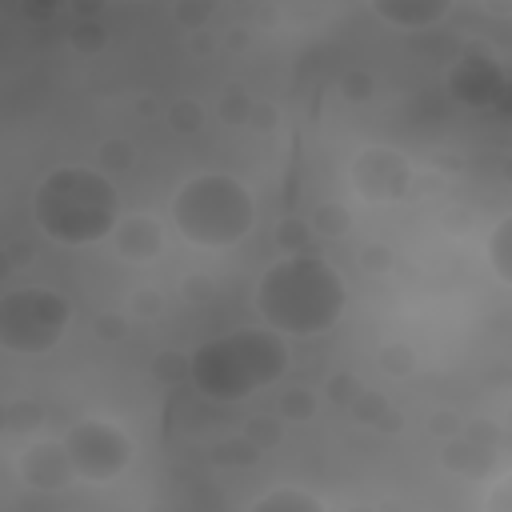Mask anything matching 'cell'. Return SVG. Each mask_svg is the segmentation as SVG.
I'll use <instances>...</instances> for the list:
<instances>
[{"mask_svg": "<svg viewBox=\"0 0 512 512\" xmlns=\"http://www.w3.org/2000/svg\"><path fill=\"white\" fill-rule=\"evenodd\" d=\"M32 224L64 248L100 244L120 224V192L100 168L60 164L32 188Z\"/></svg>", "mask_w": 512, "mask_h": 512, "instance_id": "cell-3", "label": "cell"}, {"mask_svg": "<svg viewBox=\"0 0 512 512\" xmlns=\"http://www.w3.org/2000/svg\"><path fill=\"white\" fill-rule=\"evenodd\" d=\"M64 452L68 464L76 472V480H92V484H108L120 472H128L132 456H136V440L108 416H84L64 432Z\"/></svg>", "mask_w": 512, "mask_h": 512, "instance_id": "cell-6", "label": "cell"}, {"mask_svg": "<svg viewBox=\"0 0 512 512\" xmlns=\"http://www.w3.org/2000/svg\"><path fill=\"white\" fill-rule=\"evenodd\" d=\"M248 512H328V504L320 496H312L308 488L280 484V488H268L264 496H256V504Z\"/></svg>", "mask_w": 512, "mask_h": 512, "instance_id": "cell-12", "label": "cell"}, {"mask_svg": "<svg viewBox=\"0 0 512 512\" xmlns=\"http://www.w3.org/2000/svg\"><path fill=\"white\" fill-rule=\"evenodd\" d=\"M172 124H176L180 132H192V128L200 124V108H196V104H188V100H180V104L172 108Z\"/></svg>", "mask_w": 512, "mask_h": 512, "instance_id": "cell-19", "label": "cell"}, {"mask_svg": "<svg viewBox=\"0 0 512 512\" xmlns=\"http://www.w3.org/2000/svg\"><path fill=\"white\" fill-rule=\"evenodd\" d=\"M372 12L396 28H428L452 12L448 0H372Z\"/></svg>", "mask_w": 512, "mask_h": 512, "instance_id": "cell-11", "label": "cell"}, {"mask_svg": "<svg viewBox=\"0 0 512 512\" xmlns=\"http://www.w3.org/2000/svg\"><path fill=\"white\" fill-rule=\"evenodd\" d=\"M312 232H316V236H328V240L344 236V232H348V212H344L340 204H320L316 216H312Z\"/></svg>", "mask_w": 512, "mask_h": 512, "instance_id": "cell-14", "label": "cell"}, {"mask_svg": "<svg viewBox=\"0 0 512 512\" xmlns=\"http://www.w3.org/2000/svg\"><path fill=\"white\" fill-rule=\"evenodd\" d=\"M288 372V340L272 328H232L200 340L188 360V384L212 404H240Z\"/></svg>", "mask_w": 512, "mask_h": 512, "instance_id": "cell-2", "label": "cell"}, {"mask_svg": "<svg viewBox=\"0 0 512 512\" xmlns=\"http://www.w3.org/2000/svg\"><path fill=\"white\" fill-rule=\"evenodd\" d=\"M504 88H508V80H504L500 60H492V56H484L476 48L464 52L456 60V68L448 72V92L460 104H468V108H492V104H500Z\"/></svg>", "mask_w": 512, "mask_h": 512, "instance_id": "cell-8", "label": "cell"}, {"mask_svg": "<svg viewBox=\"0 0 512 512\" xmlns=\"http://www.w3.org/2000/svg\"><path fill=\"white\" fill-rule=\"evenodd\" d=\"M72 44H76V48H84V52H92V48H100V44H104V28L84 24V28H76V32H72Z\"/></svg>", "mask_w": 512, "mask_h": 512, "instance_id": "cell-20", "label": "cell"}, {"mask_svg": "<svg viewBox=\"0 0 512 512\" xmlns=\"http://www.w3.org/2000/svg\"><path fill=\"white\" fill-rule=\"evenodd\" d=\"M72 324V300L48 284L8 288L0 296V348L16 356L52 352Z\"/></svg>", "mask_w": 512, "mask_h": 512, "instance_id": "cell-5", "label": "cell"}, {"mask_svg": "<svg viewBox=\"0 0 512 512\" xmlns=\"http://www.w3.org/2000/svg\"><path fill=\"white\" fill-rule=\"evenodd\" d=\"M344 88H348V92H356L352 100H368V92H372V80L356 72V76H348V80H344Z\"/></svg>", "mask_w": 512, "mask_h": 512, "instance_id": "cell-22", "label": "cell"}, {"mask_svg": "<svg viewBox=\"0 0 512 512\" xmlns=\"http://www.w3.org/2000/svg\"><path fill=\"white\" fill-rule=\"evenodd\" d=\"M356 512H372V508H356Z\"/></svg>", "mask_w": 512, "mask_h": 512, "instance_id": "cell-23", "label": "cell"}, {"mask_svg": "<svg viewBox=\"0 0 512 512\" xmlns=\"http://www.w3.org/2000/svg\"><path fill=\"white\" fill-rule=\"evenodd\" d=\"M488 264L500 284H512V220L504 216L488 236Z\"/></svg>", "mask_w": 512, "mask_h": 512, "instance_id": "cell-13", "label": "cell"}, {"mask_svg": "<svg viewBox=\"0 0 512 512\" xmlns=\"http://www.w3.org/2000/svg\"><path fill=\"white\" fill-rule=\"evenodd\" d=\"M348 304V284L332 260L296 252L272 260L256 280V312L280 336H320L336 328Z\"/></svg>", "mask_w": 512, "mask_h": 512, "instance_id": "cell-1", "label": "cell"}, {"mask_svg": "<svg viewBox=\"0 0 512 512\" xmlns=\"http://www.w3.org/2000/svg\"><path fill=\"white\" fill-rule=\"evenodd\" d=\"M352 188L372 204H396L412 188V164L396 148H364L352 160Z\"/></svg>", "mask_w": 512, "mask_h": 512, "instance_id": "cell-7", "label": "cell"}, {"mask_svg": "<svg viewBox=\"0 0 512 512\" xmlns=\"http://www.w3.org/2000/svg\"><path fill=\"white\" fill-rule=\"evenodd\" d=\"M172 224L188 244L224 252L256 228V196L232 172H196L172 196Z\"/></svg>", "mask_w": 512, "mask_h": 512, "instance_id": "cell-4", "label": "cell"}, {"mask_svg": "<svg viewBox=\"0 0 512 512\" xmlns=\"http://www.w3.org/2000/svg\"><path fill=\"white\" fill-rule=\"evenodd\" d=\"M484 512H512V480H496L484 496Z\"/></svg>", "mask_w": 512, "mask_h": 512, "instance_id": "cell-17", "label": "cell"}, {"mask_svg": "<svg viewBox=\"0 0 512 512\" xmlns=\"http://www.w3.org/2000/svg\"><path fill=\"white\" fill-rule=\"evenodd\" d=\"M316 392L312 388H288L284 392V400H280V412L288 416V420H312L316 416Z\"/></svg>", "mask_w": 512, "mask_h": 512, "instance_id": "cell-15", "label": "cell"}, {"mask_svg": "<svg viewBox=\"0 0 512 512\" xmlns=\"http://www.w3.org/2000/svg\"><path fill=\"white\" fill-rule=\"evenodd\" d=\"M112 240H116V252L136 264L156 260L164 248V232L152 216H120V224L112 228Z\"/></svg>", "mask_w": 512, "mask_h": 512, "instance_id": "cell-10", "label": "cell"}, {"mask_svg": "<svg viewBox=\"0 0 512 512\" xmlns=\"http://www.w3.org/2000/svg\"><path fill=\"white\" fill-rule=\"evenodd\" d=\"M308 236H312V224H308V220H284V224H280V232H276V240H280L284 256L312 252V248H308Z\"/></svg>", "mask_w": 512, "mask_h": 512, "instance_id": "cell-16", "label": "cell"}, {"mask_svg": "<svg viewBox=\"0 0 512 512\" xmlns=\"http://www.w3.org/2000/svg\"><path fill=\"white\" fill-rule=\"evenodd\" d=\"M16 472L36 492H64L76 480V472H72L68 452H64L60 440H36V444H28L20 452V460H16Z\"/></svg>", "mask_w": 512, "mask_h": 512, "instance_id": "cell-9", "label": "cell"}, {"mask_svg": "<svg viewBox=\"0 0 512 512\" xmlns=\"http://www.w3.org/2000/svg\"><path fill=\"white\" fill-rule=\"evenodd\" d=\"M380 368H388V372H408V368H412V356H408V348H400V344L384 348V352H380Z\"/></svg>", "mask_w": 512, "mask_h": 512, "instance_id": "cell-18", "label": "cell"}, {"mask_svg": "<svg viewBox=\"0 0 512 512\" xmlns=\"http://www.w3.org/2000/svg\"><path fill=\"white\" fill-rule=\"evenodd\" d=\"M212 16V4H176V20L180 24H200Z\"/></svg>", "mask_w": 512, "mask_h": 512, "instance_id": "cell-21", "label": "cell"}]
</instances>
